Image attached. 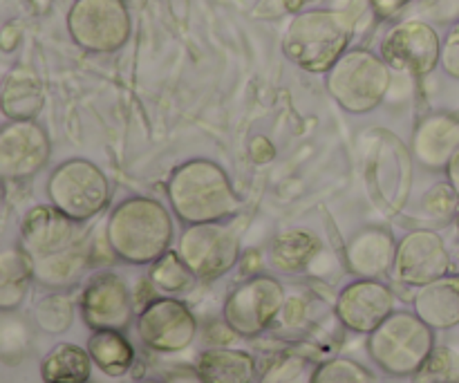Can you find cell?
<instances>
[{
    "mask_svg": "<svg viewBox=\"0 0 459 383\" xmlns=\"http://www.w3.org/2000/svg\"><path fill=\"white\" fill-rule=\"evenodd\" d=\"M312 3H316V0H281L282 9H285V12H290V13L305 12V7H307V4H312Z\"/></svg>",
    "mask_w": 459,
    "mask_h": 383,
    "instance_id": "obj_41",
    "label": "cell"
},
{
    "mask_svg": "<svg viewBox=\"0 0 459 383\" xmlns=\"http://www.w3.org/2000/svg\"><path fill=\"white\" fill-rule=\"evenodd\" d=\"M166 197L175 218L186 227L227 222L242 206L227 170L204 157L184 161L170 173Z\"/></svg>",
    "mask_w": 459,
    "mask_h": 383,
    "instance_id": "obj_2",
    "label": "cell"
},
{
    "mask_svg": "<svg viewBox=\"0 0 459 383\" xmlns=\"http://www.w3.org/2000/svg\"><path fill=\"white\" fill-rule=\"evenodd\" d=\"M166 383H204L195 368H175L164 377Z\"/></svg>",
    "mask_w": 459,
    "mask_h": 383,
    "instance_id": "obj_37",
    "label": "cell"
},
{
    "mask_svg": "<svg viewBox=\"0 0 459 383\" xmlns=\"http://www.w3.org/2000/svg\"><path fill=\"white\" fill-rule=\"evenodd\" d=\"M48 202L74 222L85 224L110 206L112 184L94 161L65 160L48 178Z\"/></svg>",
    "mask_w": 459,
    "mask_h": 383,
    "instance_id": "obj_6",
    "label": "cell"
},
{
    "mask_svg": "<svg viewBox=\"0 0 459 383\" xmlns=\"http://www.w3.org/2000/svg\"><path fill=\"white\" fill-rule=\"evenodd\" d=\"M85 383H90V381H85Z\"/></svg>",
    "mask_w": 459,
    "mask_h": 383,
    "instance_id": "obj_44",
    "label": "cell"
},
{
    "mask_svg": "<svg viewBox=\"0 0 459 383\" xmlns=\"http://www.w3.org/2000/svg\"><path fill=\"white\" fill-rule=\"evenodd\" d=\"M94 361L88 348L63 341L56 344L40 361V379L43 383H85L90 381Z\"/></svg>",
    "mask_w": 459,
    "mask_h": 383,
    "instance_id": "obj_26",
    "label": "cell"
},
{
    "mask_svg": "<svg viewBox=\"0 0 459 383\" xmlns=\"http://www.w3.org/2000/svg\"><path fill=\"white\" fill-rule=\"evenodd\" d=\"M397 240L384 227H363L345 245V265L354 278H384L393 272Z\"/></svg>",
    "mask_w": 459,
    "mask_h": 383,
    "instance_id": "obj_19",
    "label": "cell"
},
{
    "mask_svg": "<svg viewBox=\"0 0 459 383\" xmlns=\"http://www.w3.org/2000/svg\"><path fill=\"white\" fill-rule=\"evenodd\" d=\"M287 290L272 274H254L227 294L222 318L240 339H255L278 326Z\"/></svg>",
    "mask_w": 459,
    "mask_h": 383,
    "instance_id": "obj_8",
    "label": "cell"
},
{
    "mask_svg": "<svg viewBox=\"0 0 459 383\" xmlns=\"http://www.w3.org/2000/svg\"><path fill=\"white\" fill-rule=\"evenodd\" d=\"M34 281V258L21 245L7 247L0 254V309H21Z\"/></svg>",
    "mask_w": 459,
    "mask_h": 383,
    "instance_id": "obj_25",
    "label": "cell"
},
{
    "mask_svg": "<svg viewBox=\"0 0 459 383\" xmlns=\"http://www.w3.org/2000/svg\"><path fill=\"white\" fill-rule=\"evenodd\" d=\"M354 16L343 9H305L294 13L282 36L287 61L312 74H327L350 49Z\"/></svg>",
    "mask_w": 459,
    "mask_h": 383,
    "instance_id": "obj_3",
    "label": "cell"
},
{
    "mask_svg": "<svg viewBox=\"0 0 459 383\" xmlns=\"http://www.w3.org/2000/svg\"><path fill=\"white\" fill-rule=\"evenodd\" d=\"M65 22L74 45L90 54H112L130 39L126 0H74Z\"/></svg>",
    "mask_w": 459,
    "mask_h": 383,
    "instance_id": "obj_10",
    "label": "cell"
},
{
    "mask_svg": "<svg viewBox=\"0 0 459 383\" xmlns=\"http://www.w3.org/2000/svg\"><path fill=\"white\" fill-rule=\"evenodd\" d=\"M412 152L388 130L372 135L366 152V187L384 213L394 215L408 205L412 184Z\"/></svg>",
    "mask_w": 459,
    "mask_h": 383,
    "instance_id": "obj_7",
    "label": "cell"
},
{
    "mask_svg": "<svg viewBox=\"0 0 459 383\" xmlns=\"http://www.w3.org/2000/svg\"><path fill=\"white\" fill-rule=\"evenodd\" d=\"M79 312L88 330L126 332L134 318V296L119 274L99 272L81 290Z\"/></svg>",
    "mask_w": 459,
    "mask_h": 383,
    "instance_id": "obj_13",
    "label": "cell"
},
{
    "mask_svg": "<svg viewBox=\"0 0 459 383\" xmlns=\"http://www.w3.org/2000/svg\"><path fill=\"white\" fill-rule=\"evenodd\" d=\"M52 157V139L36 119L7 121L0 130V175L4 182L34 178Z\"/></svg>",
    "mask_w": 459,
    "mask_h": 383,
    "instance_id": "obj_16",
    "label": "cell"
},
{
    "mask_svg": "<svg viewBox=\"0 0 459 383\" xmlns=\"http://www.w3.org/2000/svg\"><path fill=\"white\" fill-rule=\"evenodd\" d=\"M368 354L394 379L415 377L433 350L437 348L435 330L411 309H394L375 332L368 335Z\"/></svg>",
    "mask_w": 459,
    "mask_h": 383,
    "instance_id": "obj_4",
    "label": "cell"
},
{
    "mask_svg": "<svg viewBox=\"0 0 459 383\" xmlns=\"http://www.w3.org/2000/svg\"><path fill=\"white\" fill-rule=\"evenodd\" d=\"M134 383H166V381L164 379H155V377H148V379H139Z\"/></svg>",
    "mask_w": 459,
    "mask_h": 383,
    "instance_id": "obj_42",
    "label": "cell"
},
{
    "mask_svg": "<svg viewBox=\"0 0 459 383\" xmlns=\"http://www.w3.org/2000/svg\"><path fill=\"white\" fill-rule=\"evenodd\" d=\"M444 175H446V182L451 184L453 191H455L457 196H459V148H457L455 155L451 157V161H448V166H446V170H444Z\"/></svg>",
    "mask_w": 459,
    "mask_h": 383,
    "instance_id": "obj_38",
    "label": "cell"
},
{
    "mask_svg": "<svg viewBox=\"0 0 459 383\" xmlns=\"http://www.w3.org/2000/svg\"><path fill=\"white\" fill-rule=\"evenodd\" d=\"M439 65L451 79L459 81V21L442 39V61H439Z\"/></svg>",
    "mask_w": 459,
    "mask_h": 383,
    "instance_id": "obj_36",
    "label": "cell"
},
{
    "mask_svg": "<svg viewBox=\"0 0 459 383\" xmlns=\"http://www.w3.org/2000/svg\"><path fill=\"white\" fill-rule=\"evenodd\" d=\"M421 209H424L426 218L433 220L435 224H451L455 222L459 213V196L448 182L435 184L421 197Z\"/></svg>",
    "mask_w": 459,
    "mask_h": 383,
    "instance_id": "obj_32",
    "label": "cell"
},
{
    "mask_svg": "<svg viewBox=\"0 0 459 383\" xmlns=\"http://www.w3.org/2000/svg\"><path fill=\"white\" fill-rule=\"evenodd\" d=\"M307 383H379V379L357 359L332 357L314 366Z\"/></svg>",
    "mask_w": 459,
    "mask_h": 383,
    "instance_id": "obj_30",
    "label": "cell"
},
{
    "mask_svg": "<svg viewBox=\"0 0 459 383\" xmlns=\"http://www.w3.org/2000/svg\"><path fill=\"white\" fill-rule=\"evenodd\" d=\"M299 383H300V381H299Z\"/></svg>",
    "mask_w": 459,
    "mask_h": 383,
    "instance_id": "obj_45",
    "label": "cell"
},
{
    "mask_svg": "<svg viewBox=\"0 0 459 383\" xmlns=\"http://www.w3.org/2000/svg\"><path fill=\"white\" fill-rule=\"evenodd\" d=\"M76 300L70 292H49L48 296L36 300L34 323L45 335H65L74 323Z\"/></svg>",
    "mask_w": 459,
    "mask_h": 383,
    "instance_id": "obj_29",
    "label": "cell"
},
{
    "mask_svg": "<svg viewBox=\"0 0 459 383\" xmlns=\"http://www.w3.org/2000/svg\"><path fill=\"white\" fill-rule=\"evenodd\" d=\"M3 327H0V353H3V361L7 366H16L25 357L27 344H30V335L22 318L12 317L13 312H3Z\"/></svg>",
    "mask_w": 459,
    "mask_h": 383,
    "instance_id": "obj_33",
    "label": "cell"
},
{
    "mask_svg": "<svg viewBox=\"0 0 459 383\" xmlns=\"http://www.w3.org/2000/svg\"><path fill=\"white\" fill-rule=\"evenodd\" d=\"M90 265H92V245L83 233L74 245L56 254L34 258V278L48 290L67 292L88 274Z\"/></svg>",
    "mask_w": 459,
    "mask_h": 383,
    "instance_id": "obj_20",
    "label": "cell"
},
{
    "mask_svg": "<svg viewBox=\"0 0 459 383\" xmlns=\"http://www.w3.org/2000/svg\"><path fill=\"white\" fill-rule=\"evenodd\" d=\"M0 106L7 121L36 119L45 106V88L30 65H16L4 76Z\"/></svg>",
    "mask_w": 459,
    "mask_h": 383,
    "instance_id": "obj_22",
    "label": "cell"
},
{
    "mask_svg": "<svg viewBox=\"0 0 459 383\" xmlns=\"http://www.w3.org/2000/svg\"><path fill=\"white\" fill-rule=\"evenodd\" d=\"M195 370L204 383H255L258 379V363L254 354L229 345H211L202 350Z\"/></svg>",
    "mask_w": 459,
    "mask_h": 383,
    "instance_id": "obj_23",
    "label": "cell"
},
{
    "mask_svg": "<svg viewBox=\"0 0 459 383\" xmlns=\"http://www.w3.org/2000/svg\"><path fill=\"white\" fill-rule=\"evenodd\" d=\"M18 40H21V27H16V25L4 27V31H3V49H4V52H12V49L18 45Z\"/></svg>",
    "mask_w": 459,
    "mask_h": 383,
    "instance_id": "obj_39",
    "label": "cell"
},
{
    "mask_svg": "<svg viewBox=\"0 0 459 383\" xmlns=\"http://www.w3.org/2000/svg\"><path fill=\"white\" fill-rule=\"evenodd\" d=\"M305 366H307L305 357L294 353H282L269 363L267 370L260 377V383H299Z\"/></svg>",
    "mask_w": 459,
    "mask_h": 383,
    "instance_id": "obj_35",
    "label": "cell"
},
{
    "mask_svg": "<svg viewBox=\"0 0 459 383\" xmlns=\"http://www.w3.org/2000/svg\"><path fill=\"white\" fill-rule=\"evenodd\" d=\"M412 312L435 332H446L457 327L459 274H446V276L420 287L412 296Z\"/></svg>",
    "mask_w": 459,
    "mask_h": 383,
    "instance_id": "obj_21",
    "label": "cell"
},
{
    "mask_svg": "<svg viewBox=\"0 0 459 383\" xmlns=\"http://www.w3.org/2000/svg\"><path fill=\"white\" fill-rule=\"evenodd\" d=\"M173 211L155 197L133 196L110 211L106 220V245L117 260L146 267L173 245Z\"/></svg>",
    "mask_w": 459,
    "mask_h": 383,
    "instance_id": "obj_1",
    "label": "cell"
},
{
    "mask_svg": "<svg viewBox=\"0 0 459 383\" xmlns=\"http://www.w3.org/2000/svg\"><path fill=\"white\" fill-rule=\"evenodd\" d=\"M381 58L394 72L426 76L442 61V39L424 21H402L381 40Z\"/></svg>",
    "mask_w": 459,
    "mask_h": 383,
    "instance_id": "obj_14",
    "label": "cell"
},
{
    "mask_svg": "<svg viewBox=\"0 0 459 383\" xmlns=\"http://www.w3.org/2000/svg\"><path fill=\"white\" fill-rule=\"evenodd\" d=\"M148 281H151L152 290L160 292L161 296H179L186 294L195 287L197 278L184 263L178 249H169L161 258L148 265Z\"/></svg>",
    "mask_w": 459,
    "mask_h": 383,
    "instance_id": "obj_28",
    "label": "cell"
},
{
    "mask_svg": "<svg viewBox=\"0 0 459 383\" xmlns=\"http://www.w3.org/2000/svg\"><path fill=\"white\" fill-rule=\"evenodd\" d=\"M323 254V242L309 229H290L273 238L269 247V265L281 274H305L318 256Z\"/></svg>",
    "mask_w": 459,
    "mask_h": 383,
    "instance_id": "obj_24",
    "label": "cell"
},
{
    "mask_svg": "<svg viewBox=\"0 0 459 383\" xmlns=\"http://www.w3.org/2000/svg\"><path fill=\"white\" fill-rule=\"evenodd\" d=\"M459 148V119L451 112H430L417 124L411 152L426 170H446Z\"/></svg>",
    "mask_w": 459,
    "mask_h": 383,
    "instance_id": "obj_18",
    "label": "cell"
},
{
    "mask_svg": "<svg viewBox=\"0 0 459 383\" xmlns=\"http://www.w3.org/2000/svg\"><path fill=\"white\" fill-rule=\"evenodd\" d=\"M88 353L92 357L94 368L108 377L128 375L134 366V348L128 336L119 330H99L92 332L88 339Z\"/></svg>",
    "mask_w": 459,
    "mask_h": 383,
    "instance_id": "obj_27",
    "label": "cell"
},
{
    "mask_svg": "<svg viewBox=\"0 0 459 383\" xmlns=\"http://www.w3.org/2000/svg\"><path fill=\"white\" fill-rule=\"evenodd\" d=\"M393 85V67L366 48L348 49L325 74L327 94L350 115H370Z\"/></svg>",
    "mask_w": 459,
    "mask_h": 383,
    "instance_id": "obj_5",
    "label": "cell"
},
{
    "mask_svg": "<svg viewBox=\"0 0 459 383\" xmlns=\"http://www.w3.org/2000/svg\"><path fill=\"white\" fill-rule=\"evenodd\" d=\"M83 233L79 222L70 220L48 202V205L31 206L22 215L21 229H18V245L31 258H43V256L56 254V251L74 245Z\"/></svg>",
    "mask_w": 459,
    "mask_h": 383,
    "instance_id": "obj_17",
    "label": "cell"
},
{
    "mask_svg": "<svg viewBox=\"0 0 459 383\" xmlns=\"http://www.w3.org/2000/svg\"><path fill=\"white\" fill-rule=\"evenodd\" d=\"M197 332H200L197 317L178 296H155L137 314L139 341L151 353H184L195 344Z\"/></svg>",
    "mask_w": 459,
    "mask_h": 383,
    "instance_id": "obj_11",
    "label": "cell"
},
{
    "mask_svg": "<svg viewBox=\"0 0 459 383\" xmlns=\"http://www.w3.org/2000/svg\"><path fill=\"white\" fill-rule=\"evenodd\" d=\"M412 383H459V350L453 345H437Z\"/></svg>",
    "mask_w": 459,
    "mask_h": 383,
    "instance_id": "obj_31",
    "label": "cell"
},
{
    "mask_svg": "<svg viewBox=\"0 0 459 383\" xmlns=\"http://www.w3.org/2000/svg\"><path fill=\"white\" fill-rule=\"evenodd\" d=\"M406 0H372V7L381 13V16H390V13L397 12Z\"/></svg>",
    "mask_w": 459,
    "mask_h": 383,
    "instance_id": "obj_40",
    "label": "cell"
},
{
    "mask_svg": "<svg viewBox=\"0 0 459 383\" xmlns=\"http://www.w3.org/2000/svg\"><path fill=\"white\" fill-rule=\"evenodd\" d=\"M397 296L381 278H354L339 292L334 300V317L343 330L354 335H370L394 312Z\"/></svg>",
    "mask_w": 459,
    "mask_h": 383,
    "instance_id": "obj_15",
    "label": "cell"
},
{
    "mask_svg": "<svg viewBox=\"0 0 459 383\" xmlns=\"http://www.w3.org/2000/svg\"><path fill=\"white\" fill-rule=\"evenodd\" d=\"M178 251L197 281L213 283L240 263L242 242L227 222L188 224L179 233Z\"/></svg>",
    "mask_w": 459,
    "mask_h": 383,
    "instance_id": "obj_9",
    "label": "cell"
},
{
    "mask_svg": "<svg viewBox=\"0 0 459 383\" xmlns=\"http://www.w3.org/2000/svg\"><path fill=\"white\" fill-rule=\"evenodd\" d=\"M453 224H455V233H457V238H459V213H457V218H455V222H453Z\"/></svg>",
    "mask_w": 459,
    "mask_h": 383,
    "instance_id": "obj_43",
    "label": "cell"
},
{
    "mask_svg": "<svg viewBox=\"0 0 459 383\" xmlns=\"http://www.w3.org/2000/svg\"><path fill=\"white\" fill-rule=\"evenodd\" d=\"M451 251L446 240L433 229H412L397 240L393 276L403 287H420L451 274Z\"/></svg>",
    "mask_w": 459,
    "mask_h": 383,
    "instance_id": "obj_12",
    "label": "cell"
},
{
    "mask_svg": "<svg viewBox=\"0 0 459 383\" xmlns=\"http://www.w3.org/2000/svg\"><path fill=\"white\" fill-rule=\"evenodd\" d=\"M312 299L303 292H287L285 308H282L278 326L282 332H305L312 326Z\"/></svg>",
    "mask_w": 459,
    "mask_h": 383,
    "instance_id": "obj_34",
    "label": "cell"
}]
</instances>
